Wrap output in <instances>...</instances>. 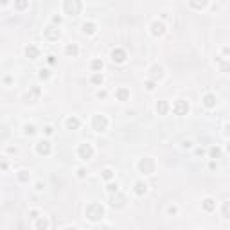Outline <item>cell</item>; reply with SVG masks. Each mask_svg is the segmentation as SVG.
Listing matches in <instances>:
<instances>
[{
	"mask_svg": "<svg viewBox=\"0 0 230 230\" xmlns=\"http://www.w3.org/2000/svg\"><path fill=\"white\" fill-rule=\"evenodd\" d=\"M40 78H49V70H40Z\"/></svg>",
	"mask_w": 230,
	"mask_h": 230,
	"instance_id": "obj_31",
	"label": "cell"
},
{
	"mask_svg": "<svg viewBox=\"0 0 230 230\" xmlns=\"http://www.w3.org/2000/svg\"><path fill=\"white\" fill-rule=\"evenodd\" d=\"M49 225H47V221H40L38 223V228H47Z\"/></svg>",
	"mask_w": 230,
	"mask_h": 230,
	"instance_id": "obj_32",
	"label": "cell"
},
{
	"mask_svg": "<svg viewBox=\"0 0 230 230\" xmlns=\"http://www.w3.org/2000/svg\"><path fill=\"white\" fill-rule=\"evenodd\" d=\"M106 124H108V121L102 117V115H95V117H93V129H95V131L106 129Z\"/></svg>",
	"mask_w": 230,
	"mask_h": 230,
	"instance_id": "obj_5",
	"label": "cell"
},
{
	"mask_svg": "<svg viewBox=\"0 0 230 230\" xmlns=\"http://www.w3.org/2000/svg\"><path fill=\"white\" fill-rule=\"evenodd\" d=\"M112 59H113L115 63H122V61L126 59V52L122 49H115L113 52H112Z\"/></svg>",
	"mask_w": 230,
	"mask_h": 230,
	"instance_id": "obj_7",
	"label": "cell"
},
{
	"mask_svg": "<svg viewBox=\"0 0 230 230\" xmlns=\"http://www.w3.org/2000/svg\"><path fill=\"white\" fill-rule=\"evenodd\" d=\"M157 112H158V113H165V112H167V102L160 101V102L157 104Z\"/></svg>",
	"mask_w": 230,
	"mask_h": 230,
	"instance_id": "obj_16",
	"label": "cell"
},
{
	"mask_svg": "<svg viewBox=\"0 0 230 230\" xmlns=\"http://www.w3.org/2000/svg\"><path fill=\"white\" fill-rule=\"evenodd\" d=\"M117 97H119V99H121V101H124V99H126V97H129V92H128V90H126V88H121V90L117 92Z\"/></svg>",
	"mask_w": 230,
	"mask_h": 230,
	"instance_id": "obj_18",
	"label": "cell"
},
{
	"mask_svg": "<svg viewBox=\"0 0 230 230\" xmlns=\"http://www.w3.org/2000/svg\"><path fill=\"white\" fill-rule=\"evenodd\" d=\"M67 126H68V128H79V121L78 119H76V117H70V119H68V121H67Z\"/></svg>",
	"mask_w": 230,
	"mask_h": 230,
	"instance_id": "obj_15",
	"label": "cell"
},
{
	"mask_svg": "<svg viewBox=\"0 0 230 230\" xmlns=\"http://www.w3.org/2000/svg\"><path fill=\"white\" fill-rule=\"evenodd\" d=\"M65 52H67L68 56H76V54H78V47H76V45H68V47L65 49Z\"/></svg>",
	"mask_w": 230,
	"mask_h": 230,
	"instance_id": "obj_19",
	"label": "cell"
},
{
	"mask_svg": "<svg viewBox=\"0 0 230 230\" xmlns=\"http://www.w3.org/2000/svg\"><path fill=\"white\" fill-rule=\"evenodd\" d=\"M172 112H174V113L176 115H185L187 112H189V104H187L185 101H176V102H174V104H172Z\"/></svg>",
	"mask_w": 230,
	"mask_h": 230,
	"instance_id": "obj_4",
	"label": "cell"
},
{
	"mask_svg": "<svg viewBox=\"0 0 230 230\" xmlns=\"http://www.w3.org/2000/svg\"><path fill=\"white\" fill-rule=\"evenodd\" d=\"M78 174L81 176V178H83V176H85V169H79V171H78Z\"/></svg>",
	"mask_w": 230,
	"mask_h": 230,
	"instance_id": "obj_34",
	"label": "cell"
},
{
	"mask_svg": "<svg viewBox=\"0 0 230 230\" xmlns=\"http://www.w3.org/2000/svg\"><path fill=\"white\" fill-rule=\"evenodd\" d=\"M228 151H230V144H228Z\"/></svg>",
	"mask_w": 230,
	"mask_h": 230,
	"instance_id": "obj_35",
	"label": "cell"
},
{
	"mask_svg": "<svg viewBox=\"0 0 230 230\" xmlns=\"http://www.w3.org/2000/svg\"><path fill=\"white\" fill-rule=\"evenodd\" d=\"M112 174H113V172L110 171V169H104V171H102V176H104V178H112Z\"/></svg>",
	"mask_w": 230,
	"mask_h": 230,
	"instance_id": "obj_29",
	"label": "cell"
},
{
	"mask_svg": "<svg viewBox=\"0 0 230 230\" xmlns=\"http://www.w3.org/2000/svg\"><path fill=\"white\" fill-rule=\"evenodd\" d=\"M164 23H162V22H153V23H151V32H153V34L155 36H160V34H164Z\"/></svg>",
	"mask_w": 230,
	"mask_h": 230,
	"instance_id": "obj_8",
	"label": "cell"
},
{
	"mask_svg": "<svg viewBox=\"0 0 230 230\" xmlns=\"http://www.w3.org/2000/svg\"><path fill=\"white\" fill-rule=\"evenodd\" d=\"M92 83L101 85V83H102V76H101V74H93V76H92Z\"/></svg>",
	"mask_w": 230,
	"mask_h": 230,
	"instance_id": "obj_23",
	"label": "cell"
},
{
	"mask_svg": "<svg viewBox=\"0 0 230 230\" xmlns=\"http://www.w3.org/2000/svg\"><path fill=\"white\" fill-rule=\"evenodd\" d=\"M25 54H27V58H31V59H36V58H38V49L32 47V45H29L27 49H25Z\"/></svg>",
	"mask_w": 230,
	"mask_h": 230,
	"instance_id": "obj_11",
	"label": "cell"
},
{
	"mask_svg": "<svg viewBox=\"0 0 230 230\" xmlns=\"http://www.w3.org/2000/svg\"><path fill=\"white\" fill-rule=\"evenodd\" d=\"M65 11L68 14H78L81 11V2L79 0H65Z\"/></svg>",
	"mask_w": 230,
	"mask_h": 230,
	"instance_id": "obj_3",
	"label": "cell"
},
{
	"mask_svg": "<svg viewBox=\"0 0 230 230\" xmlns=\"http://www.w3.org/2000/svg\"><path fill=\"white\" fill-rule=\"evenodd\" d=\"M108 191H110V192H117V191H119V185H117V183H108Z\"/></svg>",
	"mask_w": 230,
	"mask_h": 230,
	"instance_id": "obj_25",
	"label": "cell"
},
{
	"mask_svg": "<svg viewBox=\"0 0 230 230\" xmlns=\"http://www.w3.org/2000/svg\"><path fill=\"white\" fill-rule=\"evenodd\" d=\"M219 63H221V72L230 70V61H223V59H219Z\"/></svg>",
	"mask_w": 230,
	"mask_h": 230,
	"instance_id": "obj_24",
	"label": "cell"
},
{
	"mask_svg": "<svg viewBox=\"0 0 230 230\" xmlns=\"http://www.w3.org/2000/svg\"><path fill=\"white\" fill-rule=\"evenodd\" d=\"M36 149H38V153H40V155H49V151H50V144L47 142V140H42V142H38Z\"/></svg>",
	"mask_w": 230,
	"mask_h": 230,
	"instance_id": "obj_9",
	"label": "cell"
},
{
	"mask_svg": "<svg viewBox=\"0 0 230 230\" xmlns=\"http://www.w3.org/2000/svg\"><path fill=\"white\" fill-rule=\"evenodd\" d=\"M203 102H205V106L212 108L216 104V97L212 95V93H207V95H205V99H203Z\"/></svg>",
	"mask_w": 230,
	"mask_h": 230,
	"instance_id": "obj_12",
	"label": "cell"
},
{
	"mask_svg": "<svg viewBox=\"0 0 230 230\" xmlns=\"http://www.w3.org/2000/svg\"><path fill=\"white\" fill-rule=\"evenodd\" d=\"M210 157H212V158L219 157V149H218V148H212V149H210Z\"/></svg>",
	"mask_w": 230,
	"mask_h": 230,
	"instance_id": "obj_26",
	"label": "cell"
},
{
	"mask_svg": "<svg viewBox=\"0 0 230 230\" xmlns=\"http://www.w3.org/2000/svg\"><path fill=\"white\" fill-rule=\"evenodd\" d=\"M146 86H148L149 90H153V88H155V83H153V81H148V83H146Z\"/></svg>",
	"mask_w": 230,
	"mask_h": 230,
	"instance_id": "obj_33",
	"label": "cell"
},
{
	"mask_svg": "<svg viewBox=\"0 0 230 230\" xmlns=\"http://www.w3.org/2000/svg\"><path fill=\"white\" fill-rule=\"evenodd\" d=\"M223 216L230 219V201H227V203L223 205Z\"/></svg>",
	"mask_w": 230,
	"mask_h": 230,
	"instance_id": "obj_21",
	"label": "cell"
},
{
	"mask_svg": "<svg viewBox=\"0 0 230 230\" xmlns=\"http://www.w3.org/2000/svg\"><path fill=\"white\" fill-rule=\"evenodd\" d=\"M146 189H148V185L142 183V182H137V183H135V192L137 194H144V192H146Z\"/></svg>",
	"mask_w": 230,
	"mask_h": 230,
	"instance_id": "obj_13",
	"label": "cell"
},
{
	"mask_svg": "<svg viewBox=\"0 0 230 230\" xmlns=\"http://www.w3.org/2000/svg\"><path fill=\"white\" fill-rule=\"evenodd\" d=\"M45 36L50 38V40H58V38H59V31L54 29V27H49L47 31H45Z\"/></svg>",
	"mask_w": 230,
	"mask_h": 230,
	"instance_id": "obj_10",
	"label": "cell"
},
{
	"mask_svg": "<svg viewBox=\"0 0 230 230\" xmlns=\"http://www.w3.org/2000/svg\"><path fill=\"white\" fill-rule=\"evenodd\" d=\"M207 4V0H191V6L196 7V9H200V7H203Z\"/></svg>",
	"mask_w": 230,
	"mask_h": 230,
	"instance_id": "obj_20",
	"label": "cell"
},
{
	"mask_svg": "<svg viewBox=\"0 0 230 230\" xmlns=\"http://www.w3.org/2000/svg\"><path fill=\"white\" fill-rule=\"evenodd\" d=\"M18 178H20V180H27V171H20Z\"/></svg>",
	"mask_w": 230,
	"mask_h": 230,
	"instance_id": "obj_30",
	"label": "cell"
},
{
	"mask_svg": "<svg viewBox=\"0 0 230 230\" xmlns=\"http://www.w3.org/2000/svg\"><path fill=\"white\" fill-rule=\"evenodd\" d=\"M83 31L88 32V34H93V32H95V25H93V23H85V25H83Z\"/></svg>",
	"mask_w": 230,
	"mask_h": 230,
	"instance_id": "obj_17",
	"label": "cell"
},
{
	"mask_svg": "<svg viewBox=\"0 0 230 230\" xmlns=\"http://www.w3.org/2000/svg\"><path fill=\"white\" fill-rule=\"evenodd\" d=\"M25 6H27V2H25V0H16V7H20V9H23Z\"/></svg>",
	"mask_w": 230,
	"mask_h": 230,
	"instance_id": "obj_27",
	"label": "cell"
},
{
	"mask_svg": "<svg viewBox=\"0 0 230 230\" xmlns=\"http://www.w3.org/2000/svg\"><path fill=\"white\" fill-rule=\"evenodd\" d=\"M138 169H140L144 174H151V172L155 171V162H153L151 158H142V160L138 162Z\"/></svg>",
	"mask_w": 230,
	"mask_h": 230,
	"instance_id": "obj_2",
	"label": "cell"
},
{
	"mask_svg": "<svg viewBox=\"0 0 230 230\" xmlns=\"http://www.w3.org/2000/svg\"><path fill=\"white\" fill-rule=\"evenodd\" d=\"M102 207H101L99 203H92V205H88L86 207V216H88V219H99V218H102Z\"/></svg>",
	"mask_w": 230,
	"mask_h": 230,
	"instance_id": "obj_1",
	"label": "cell"
},
{
	"mask_svg": "<svg viewBox=\"0 0 230 230\" xmlns=\"http://www.w3.org/2000/svg\"><path fill=\"white\" fill-rule=\"evenodd\" d=\"M214 207H216L214 200H210V198H207V200L203 201V208H205V210H214Z\"/></svg>",
	"mask_w": 230,
	"mask_h": 230,
	"instance_id": "obj_14",
	"label": "cell"
},
{
	"mask_svg": "<svg viewBox=\"0 0 230 230\" xmlns=\"http://www.w3.org/2000/svg\"><path fill=\"white\" fill-rule=\"evenodd\" d=\"M34 131H36L34 126H25V133H27V135H32Z\"/></svg>",
	"mask_w": 230,
	"mask_h": 230,
	"instance_id": "obj_28",
	"label": "cell"
},
{
	"mask_svg": "<svg viewBox=\"0 0 230 230\" xmlns=\"http://www.w3.org/2000/svg\"><path fill=\"white\" fill-rule=\"evenodd\" d=\"M79 157L81 158H90L92 157V153H93V149H92V146H90V144H81V146H79Z\"/></svg>",
	"mask_w": 230,
	"mask_h": 230,
	"instance_id": "obj_6",
	"label": "cell"
},
{
	"mask_svg": "<svg viewBox=\"0 0 230 230\" xmlns=\"http://www.w3.org/2000/svg\"><path fill=\"white\" fill-rule=\"evenodd\" d=\"M92 68H93V70H101V68H102V61L93 59V61H92Z\"/></svg>",
	"mask_w": 230,
	"mask_h": 230,
	"instance_id": "obj_22",
	"label": "cell"
}]
</instances>
